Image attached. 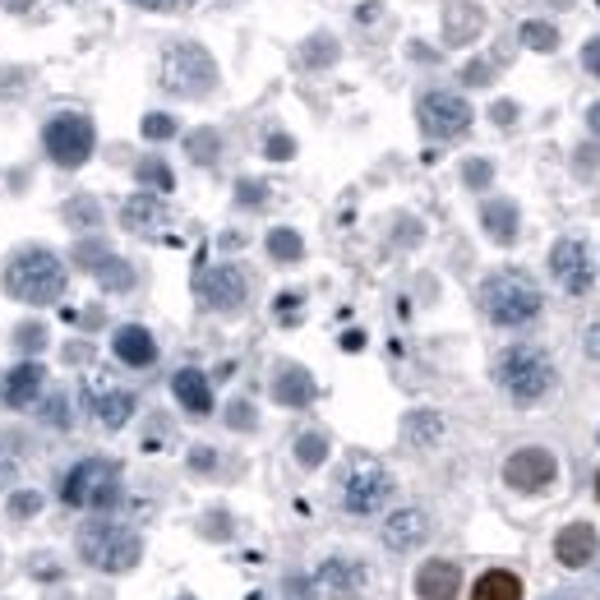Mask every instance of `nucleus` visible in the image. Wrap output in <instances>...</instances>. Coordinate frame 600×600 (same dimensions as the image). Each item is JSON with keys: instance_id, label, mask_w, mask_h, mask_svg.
<instances>
[{"instance_id": "1", "label": "nucleus", "mask_w": 600, "mask_h": 600, "mask_svg": "<svg viewBox=\"0 0 600 600\" xmlns=\"http://www.w3.org/2000/svg\"><path fill=\"white\" fill-rule=\"evenodd\" d=\"M74 545H79V559L88 568H97V573H130L144 559V540L134 536L130 527H120V522H107V517L84 522Z\"/></svg>"}, {"instance_id": "2", "label": "nucleus", "mask_w": 600, "mask_h": 600, "mask_svg": "<svg viewBox=\"0 0 600 600\" xmlns=\"http://www.w3.org/2000/svg\"><path fill=\"white\" fill-rule=\"evenodd\" d=\"M480 305L490 314L499 328H527L531 319L540 314V287L531 282L527 273H517V268H504V273H490L485 277V287H480Z\"/></svg>"}, {"instance_id": "3", "label": "nucleus", "mask_w": 600, "mask_h": 600, "mask_svg": "<svg viewBox=\"0 0 600 600\" xmlns=\"http://www.w3.org/2000/svg\"><path fill=\"white\" fill-rule=\"evenodd\" d=\"M5 291L24 305H56L65 296V264L51 250H24L5 268Z\"/></svg>"}, {"instance_id": "4", "label": "nucleus", "mask_w": 600, "mask_h": 600, "mask_svg": "<svg viewBox=\"0 0 600 600\" xmlns=\"http://www.w3.org/2000/svg\"><path fill=\"white\" fill-rule=\"evenodd\" d=\"M494 379H499V388H504L513 402L531 407V402H540V397L554 388V365H550V356L536 347H508L504 356H499V365H494Z\"/></svg>"}, {"instance_id": "5", "label": "nucleus", "mask_w": 600, "mask_h": 600, "mask_svg": "<svg viewBox=\"0 0 600 600\" xmlns=\"http://www.w3.org/2000/svg\"><path fill=\"white\" fill-rule=\"evenodd\" d=\"M60 499L70 508H111L120 499V471L116 462H107V457H88V462H79V467L65 476V490H60Z\"/></svg>"}, {"instance_id": "6", "label": "nucleus", "mask_w": 600, "mask_h": 600, "mask_svg": "<svg viewBox=\"0 0 600 600\" xmlns=\"http://www.w3.org/2000/svg\"><path fill=\"white\" fill-rule=\"evenodd\" d=\"M162 84L180 97L208 93V88L217 84V65L199 42H176V47H167V56H162Z\"/></svg>"}, {"instance_id": "7", "label": "nucleus", "mask_w": 600, "mask_h": 600, "mask_svg": "<svg viewBox=\"0 0 600 600\" xmlns=\"http://www.w3.org/2000/svg\"><path fill=\"white\" fill-rule=\"evenodd\" d=\"M42 144H47V153H51V162H56V167H70V171L84 167L88 157H93V144H97L93 120L65 111V116L47 120V130H42Z\"/></svg>"}, {"instance_id": "8", "label": "nucleus", "mask_w": 600, "mask_h": 600, "mask_svg": "<svg viewBox=\"0 0 600 600\" xmlns=\"http://www.w3.org/2000/svg\"><path fill=\"white\" fill-rule=\"evenodd\" d=\"M388 499H393V476H388L379 462H370V457L351 462L347 480H342V504H347V513L370 517V513H379Z\"/></svg>"}, {"instance_id": "9", "label": "nucleus", "mask_w": 600, "mask_h": 600, "mask_svg": "<svg viewBox=\"0 0 600 600\" xmlns=\"http://www.w3.org/2000/svg\"><path fill=\"white\" fill-rule=\"evenodd\" d=\"M416 120L430 139H457L471 130V102L457 93H425L416 102Z\"/></svg>"}, {"instance_id": "10", "label": "nucleus", "mask_w": 600, "mask_h": 600, "mask_svg": "<svg viewBox=\"0 0 600 600\" xmlns=\"http://www.w3.org/2000/svg\"><path fill=\"white\" fill-rule=\"evenodd\" d=\"M550 277L568 291V296H587V291L596 287V264H591L587 245H582V240H573V236L554 240V250H550Z\"/></svg>"}, {"instance_id": "11", "label": "nucleus", "mask_w": 600, "mask_h": 600, "mask_svg": "<svg viewBox=\"0 0 600 600\" xmlns=\"http://www.w3.org/2000/svg\"><path fill=\"white\" fill-rule=\"evenodd\" d=\"M554 476H559V462H554L550 448H517L504 462V480L522 494H536L545 485H554Z\"/></svg>"}, {"instance_id": "12", "label": "nucleus", "mask_w": 600, "mask_h": 600, "mask_svg": "<svg viewBox=\"0 0 600 600\" xmlns=\"http://www.w3.org/2000/svg\"><path fill=\"white\" fill-rule=\"evenodd\" d=\"M245 296H250V287H245V273L236 264H217L199 277V300H204L208 310H222V314L240 310Z\"/></svg>"}, {"instance_id": "13", "label": "nucleus", "mask_w": 600, "mask_h": 600, "mask_svg": "<svg viewBox=\"0 0 600 600\" xmlns=\"http://www.w3.org/2000/svg\"><path fill=\"white\" fill-rule=\"evenodd\" d=\"M314 587L328 591L333 600H356L360 591L370 587V568L360 564V559H342V554H333V559H324V564H319V573H314Z\"/></svg>"}, {"instance_id": "14", "label": "nucleus", "mask_w": 600, "mask_h": 600, "mask_svg": "<svg viewBox=\"0 0 600 600\" xmlns=\"http://www.w3.org/2000/svg\"><path fill=\"white\" fill-rule=\"evenodd\" d=\"M74 259H79V268L97 273V282H102L107 291H130V287H134V268L125 264V259H116L107 245H97V240L74 245Z\"/></svg>"}, {"instance_id": "15", "label": "nucleus", "mask_w": 600, "mask_h": 600, "mask_svg": "<svg viewBox=\"0 0 600 600\" xmlns=\"http://www.w3.org/2000/svg\"><path fill=\"white\" fill-rule=\"evenodd\" d=\"M425 536H430V513L425 508H397V513H388L384 522V545L397 554L416 550V545H425Z\"/></svg>"}, {"instance_id": "16", "label": "nucleus", "mask_w": 600, "mask_h": 600, "mask_svg": "<svg viewBox=\"0 0 600 600\" xmlns=\"http://www.w3.org/2000/svg\"><path fill=\"white\" fill-rule=\"evenodd\" d=\"M88 411H93L107 430H120V425L134 416V393H125V388H116V384H88Z\"/></svg>"}, {"instance_id": "17", "label": "nucleus", "mask_w": 600, "mask_h": 600, "mask_svg": "<svg viewBox=\"0 0 600 600\" xmlns=\"http://www.w3.org/2000/svg\"><path fill=\"white\" fill-rule=\"evenodd\" d=\"M596 527L591 522H568L559 536H554V559L564 568H587L591 554H596Z\"/></svg>"}, {"instance_id": "18", "label": "nucleus", "mask_w": 600, "mask_h": 600, "mask_svg": "<svg viewBox=\"0 0 600 600\" xmlns=\"http://www.w3.org/2000/svg\"><path fill=\"white\" fill-rule=\"evenodd\" d=\"M462 591V568L448 564V559H430V564H420L416 573V596L420 600H457Z\"/></svg>"}, {"instance_id": "19", "label": "nucleus", "mask_w": 600, "mask_h": 600, "mask_svg": "<svg viewBox=\"0 0 600 600\" xmlns=\"http://www.w3.org/2000/svg\"><path fill=\"white\" fill-rule=\"evenodd\" d=\"M111 351H116V360L120 365H130V370H148L157 360V342H153V333L148 328H139V324H125L116 337H111Z\"/></svg>"}, {"instance_id": "20", "label": "nucleus", "mask_w": 600, "mask_h": 600, "mask_svg": "<svg viewBox=\"0 0 600 600\" xmlns=\"http://www.w3.org/2000/svg\"><path fill=\"white\" fill-rule=\"evenodd\" d=\"M314 374L310 370H300V365H282V370L273 374V397H277V407H310L314 402Z\"/></svg>"}, {"instance_id": "21", "label": "nucleus", "mask_w": 600, "mask_h": 600, "mask_svg": "<svg viewBox=\"0 0 600 600\" xmlns=\"http://www.w3.org/2000/svg\"><path fill=\"white\" fill-rule=\"evenodd\" d=\"M42 384H47V370L37 360H24L5 374V407H33L42 397Z\"/></svg>"}, {"instance_id": "22", "label": "nucleus", "mask_w": 600, "mask_h": 600, "mask_svg": "<svg viewBox=\"0 0 600 600\" xmlns=\"http://www.w3.org/2000/svg\"><path fill=\"white\" fill-rule=\"evenodd\" d=\"M171 393L190 416H208L213 411V384L204 379V370H176L171 379Z\"/></svg>"}, {"instance_id": "23", "label": "nucleus", "mask_w": 600, "mask_h": 600, "mask_svg": "<svg viewBox=\"0 0 600 600\" xmlns=\"http://www.w3.org/2000/svg\"><path fill=\"white\" fill-rule=\"evenodd\" d=\"M444 439V416L439 411H407L402 416V444H411V448H430V444H439Z\"/></svg>"}, {"instance_id": "24", "label": "nucleus", "mask_w": 600, "mask_h": 600, "mask_svg": "<svg viewBox=\"0 0 600 600\" xmlns=\"http://www.w3.org/2000/svg\"><path fill=\"white\" fill-rule=\"evenodd\" d=\"M120 217H125V227L130 231H157L162 222H167V208H162L157 194H134V199H125Z\"/></svg>"}, {"instance_id": "25", "label": "nucleus", "mask_w": 600, "mask_h": 600, "mask_svg": "<svg viewBox=\"0 0 600 600\" xmlns=\"http://www.w3.org/2000/svg\"><path fill=\"white\" fill-rule=\"evenodd\" d=\"M480 222H485L490 240H499V245H513L517 240V204L513 199H490V204L480 208Z\"/></svg>"}, {"instance_id": "26", "label": "nucleus", "mask_w": 600, "mask_h": 600, "mask_svg": "<svg viewBox=\"0 0 600 600\" xmlns=\"http://www.w3.org/2000/svg\"><path fill=\"white\" fill-rule=\"evenodd\" d=\"M471 600H522V577L508 573V568H490V573L476 577Z\"/></svg>"}, {"instance_id": "27", "label": "nucleus", "mask_w": 600, "mask_h": 600, "mask_svg": "<svg viewBox=\"0 0 600 600\" xmlns=\"http://www.w3.org/2000/svg\"><path fill=\"white\" fill-rule=\"evenodd\" d=\"M268 254H273L277 264H300V259H305V240L291 227H273L268 231Z\"/></svg>"}, {"instance_id": "28", "label": "nucleus", "mask_w": 600, "mask_h": 600, "mask_svg": "<svg viewBox=\"0 0 600 600\" xmlns=\"http://www.w3.org/2000/svg\"><path fill=\"white\" fill-rule=\"evenodd\" d=\"M139 185L171 194V190H176V176H171L167 162H157V157H148V162H139Z\"/></svg>"}, {"instance_id": "29", "label": "nucleus", "mask_w": 600, "mask_h": 600, "mask_svg": "<svg viewBox=\"0 0 600 600\" xmlns=\"http://www.w3.org/2000/svg\"><path fill=\"white\" fill-rule=\"evenodd\" d=\"M522 42L531 51H554L559 47V28L545 24V19H531V24H522Z\"/></svg>"}, {"instance_id": "30", "label": "nucleus", "mask_w": 600, "mask_h": 600, "mask_svg": "<svg viewBox=\"0 0 600 600\" xmlns=\"http://www.w3.org/2000/svg\"><path fill=\"white\" fill-rule=\"evenodd\" d=\"M296 457H300V467H324V457H328V439L324 434H300L296 439Z\"/></svg>"}, {"instance_id": "31", "label": "nucleus", "mask_w": 600, "mask_h": 600, "mask_svg": "<svg viewBox=\"0 0 600 600\" xmlns=\"http://www.w3.org/2000/svg\"><path fill=\"white\" fill-rule=\"evenodd\" d=\"M300 56H305V65H333V60H337V42L328 33H319V37H310V42H305V51H300Z\"/></svg>"}, {"instance_id": "32", "label": "nucleus", "mask_w": 600, "mask_h": 600, "mask_svg": "<svg viewBox=\"0 0 600 600\" xmlns=\"http://www.w3.org/2000/svg\"><path fill=\"white\" fill-rule=\"evenodd\" d=\"M65 222H70V227H97L102 213H97L93 199H70V204H65Z\"/></svg>"}, {"instance_id": "33", "label": "nucleus", "mask_w": 600, "mask_h": 600, "mask_svg": "<svg viewBox=\"0 0 600 600\" xmlns=\"http://www.w3.org/2000/svg\"><path fill=\"white\" fill-rule=\"evenodd\" d=\"M139 130H144V139H153V144H162V139H171V134H176V120H171L167 111H148V116H144V125H139Z\"/></svg>"}, {"instance_id": "34", "label": "nucleus", "mask_w": 600, "mask_h": 600, "mask_svg": "<svg viewBox=\"0 0 600 600\" xmlns=\"http://www.w3.org/2000/svg\"><path fill=\"white\" fill-rule=\"evenodd\" d=\"M217 153H222V139H217L213 130L190 134V157H194V162H213Z\"/></svg>"}, {"instance_id": "35", "label": "nucleus", "mask_w": 600, "mask_h": 600, "mask_svg": "<svg viewBox=\"0 0 600 600\" xmlns=\"http://www.w3.org/2000/svg\"><path fill=\"white\" fill-rule=\"evenodd\" d=\"M42 420H47V425H56V430H65V425H70V397L51 393L47 407H42Z\"/></svg>"}, {"instance_id": "36", "label": "nucleus", "mask_w": 600, "mask_h": 600, "mask_svg": "<svg viewBox=\"0 0 600 600\" xmlns=\"http://www.w3.org/2000/svg\"><path fill=\"white\" fill-rule=\"evenodd\" d=\"M462 180H467L471 190H485V185H490V180H494V167H490V162H485V157H471L467 167H462Z\"/></svg>"}, {"instance_id": "37", "label": "nucleus", "mask_w": 600, "mask_h": 600, "mask_svg": "<svg viewBox=\"0 0 600 600\" xmlns=\"http://www.w3.org/2000/svg\"><path fill=\"white\" fill-rule=\"evenodd\" d=\"M33 513H42V494L19 490V494L10 499V517H33Z\"/></svg>"}, {"instance_id": "38", "label": "nucleus", "mask_w": 600, "mask_h": 600, "mask_svg": "<svg viewBox=\"0 0 600 600\" xmlns=\"http://www.w3.org/2000/svg\"><path fill=\"white\" fill-rule=\"evenodd\" d=\"M227 425H231V430H254V407H250V402H231Z\"/></svg>"}, {"instance_id": "39", "label": "nucleus", "mask_w": 600, "mask_h": 600, "mask_svg": "<svg viewBox=\"0 0 600 600\" xmlns=\"http://www.w3.org/2000/svg\"><path fill=\"white\" fill-rule=\"evenodd\" d=\"M282 600H314V582H310V577H287Z\"/></svg>"}, {"instance_id": "40", "label": "nucleus", "mask_w": 600, "mask_h": 600, "mask_svg": "<svg viewBox=\"0 0 600 600\" xmlns=\"http://www.w3.org/2000/svg\"><path fill=\"white\" fill-rule=\"evenodd\" d=\"M19 347L42 351V347H47V328H42V324H24V328H19Z\"/></svg>"}, {"instance_id": "41", "label": "nucleus", "mask_w": 600, "mask_h": 600, "mask_svg": "<svg viewBox=\"0 0 600 600\" xmlns=\"http://www.w3.org/2000/svg\"><path fill=\"white\" fill-rule=\"evenodd\" d=\"M264 153L273 157V162H287V157H296V144H291L287 134H273V139L264 144Z\"/></svg>"}, {"instance_id": "42", "label": "nucleus", "mask_w": 600, "mask_h": 600, "mask_svg": "<svg viewBox=\"0 0 600 600\" xmlns=\"http://www.w3.org/2000/svg\"><path fill=\"white\" fill-rule=\"evenodd\" d=\"M264 185H259V180H240V190H236V199L240 204H264Z\"/></svg>"}, {"instance_id": "43", "label": "nucleus", "mask_w": 600, "mask_h": 600, "mask_svg": "<svg viewBox=\"0 0 600 600\" xmlns=\"http://www.w3.org/2000/svg\"><path fill=\"white\" fill-rule=\"evenodd\" d=\"M582 70L596 74V79H600V37H591L587 47H582Z\"/></svg>"}, {"instance_id": "44", "label": "nucleus", "mask_w": 600, "mask_h": 600, "mask_svg": "<svg viewBox=\"0 0 600 600\" xmlns=\"http://www.w3.org/2000/svg\"><path fill=\"white\" fill-rule=\"evenodd\" d=\"M582 351H587V360L600 365V324H591L587 333H582Z\"/></svg>"}, {"instance_id": "45", "label": "nucleus", "mask_w": 600, "mask_h": 600, "mask_svg": "<svg viewBox=\"0 0 600 600\" xmlns=\"http://www.w3.org/2000/svg\"><path fill=\"white\" fill-rule=\"evenodd\" d=\"M14 471H19V457H14V448L0 444V485H5V480H10Z\"/></svg>"}, {"instance_id": "46", "label": "nucleus", "mask_w": 600, "mask_h": 600, "mask_svg": "<svg viewBox=\"0 0 600 600\" xmlns=\"http://www.w3.org/2000/svg\"><path fill=\"white\" fill-rule=\"evenodd\" d=\"M213 462H217L213 448H194V453H190V467H194V471H208Z\"/></svg>"}, {"instance_id": "47", "label": "nucleus", "mask_w": 600, "mask_h": 600, "mask_svg": "<svg viewBox=\"0 0 600 600\" xmlns=\"http://www.w3.org/2000/svg\"><path fill=\"white\" fill-rule=\"evenodd\" d=\"M494 120H499V125H508V120H517V107L513 102H494V111H490Z\"/></svg>"}, {"instance_id": "48", "label": "nucleus", "mask_w": 600, "mask_h": 600, "mask_svg": "<svg viewBox=\"0 0 600 600\" xmlns=\"http://www.w3.org/2000/svg\"><path fill=\"white\" fill-rule=\"evenodd\" d=\"M587 130L600 139V102H591V107H587Z\"/></svg>"}, {"instance_id": "49", "label": "nucleus", "mask_w": 600, "mask_h": 600, "mask_svg": "<svg viewBox=\"0 0 600 600\" xmlns=\"http://www.w3.org/2000/svg\"><path fill=\"white\" fill-rule=\"evenodd\" d=\"M485 79H490V70H485V65H471V70H467V84H485Z\"/></svg>"}, {"instance_id": "50", "label": "nucleus", "mask_w": 600, "mask_h": 600, "mask_svg": "<svg viewBox=\"0 0 600 600\" xmlns=\"http://www.w3.org/2000/svg\"><path fill=\"white\" fill-rule=\"evenodd\" d=\"M342 347H347V351H360V347H365V333H347V337H342Z\"/></svg>"}, {"instance_id": "51", "label": "nucleus", "mask_w": 600, "mask_h": 600, "mask_svg": "<svg viewBox=\"0 0 600 600\" xmlns=\"http://www.w3.org/2000/svg\"><path fill=\"white\" fill-rule=\"evenodd\" d=\"M144 10H167V5H176V0H139Z\"/></svg>"}, {"instance_id": "52", "label": "nucleus", "mask_w": 600, "mask_h": 600, "mask_svg": "<svg viewBox=\"0 0 600 600\" xmlns=\"http://www.w3.org/2000/svg\"><path fill=\"white\" fill-rule=\"evenodd\" d=\"M0 5H5V10L14 14V10H28V5H33V0H0Z\"/></svg>"}, {"instance_id": "53", "label": "nucleus", "mask_w": 600, "mask_h": 600, "mask_svg": "<svg viewBox=\"0 0 600 600\" xmlns=\"http://www.w3.org/2000/svg\"><path fill=\"white\" fill-rule=\"evenodd\" d=\"M596 499H600V471H596Z\"/></svg>"}, {"instance_id": "54", "label": "nucleus", "mask_w": 600, "mask_h": 600, "mask_svg": "<svg viewBox=\"0 0 600 600\" xmlns=\"http://www.w3.org/2000/svg\"><path fill=\"white\" fill-rule=\"evenodd\" d=\"M180 600H194V596H180Z\"/></svg>"}, {"instance_id": "55", "label": "nucleus", "mask_w": 600, "mask_h": 600, "mask_svg": "<svg viewBox=\"0 0 600 600\" xmlns=\"http://www.w3.org/2000/svg\"><path fill=\"white\" fill-rule=\"evenodd\" d=\"M596 444H600V430H596Z\"/></svg>"}]
</instances>
